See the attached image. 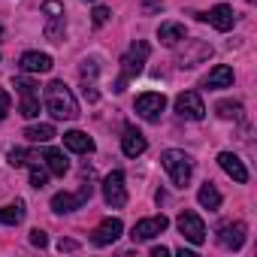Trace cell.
<instances>
[{
    "label": "cell",
    "mask_w": 257,
    "mask_h": 257,
    "mask_svg": "<svg viewBox=\"0 0 257 257\" xmlns=\"http://www.w3.org/2000/svg\"><path fill=\"white\" fill-rule=\"evenodd\" d=\"M46 109H49L52 118H61V121L79 118V103H76L73 91L64 82H49L46 85Z\"/></svg>",
    "instance_id": "obj_1"
},
{
    "label": "cell",
    "mask_w": 257,
    "mask_h": 257,
    "mask_svg": "<svg viewBox=\"0 0 257 257\" xmlns=\"http://www.w3.org/2000/svg\"><path fill=\"white\" fill-rule=\"evenodd\" d=\"M149 52H152V46H149L146 40H137L131 49L124 52V58H121V76H118V82H115L112 91L121 94V91L127 88V82L137 79V76L143 73V67H146V61H149Z\"/></svg>",
    "instance_id": "obj_2"
},
{
    "label": "cell",
    "mask_w": 257,
    "mask_h": 257,
    "mask_svg": "<svg viewBox=\"0 0 257 257\" xmlns=\"http://www.w3.org/2000/svg\"><path fill=\"white\" fill-rule=\"evenodd\" d=\"M161 164H164V170L170 173V179H173L176 188H185V185L191 182L194 161H191L188 152H182V149H167V152L161 155Z\"/></svg>",
    "instance_id": "obj_3"
},
{
    "label": "cell",
    "mask_w": 257,
    "mask_h": 257,
    "mask_svg": "<svg viewBox=\"0 0 257 257\" xmlns=\"http://www.w3.org/2000/svg\"><path fill=\"white\" fill-rule=\"evenodd\" d=\"M16 91L22 94V103H19V112L25 118H37L40 115V85L28 76H16Z\"/></svg>",
    "instance_id": "obj_4"
},
{
    "label": "cell",
    "mask_w": 257,
    "mask_h": 257,
    "mask_svg": "<svg viewBox=\"0 0 257 257\" xmlns=\"http://www.w3.org/2000/svg\"><path fill=\"white\" fill-rule=\"evenodd\" d=\"M91 194H94V185H82L79 191H61V194L52 197V212H58V215L76 212V209H82L91 200Z\"/></svg>",
    "instance_id": "obj_5"
},
{
    "label": "cell",
    "mask_w": 257,
    "mask_h": 257,
    "mask_svg": "<svg viewBox=\"0 0 257 257\" xmlns=\"http://www.w3.org/2000/svg\"><path fill=\"white\" fill-rule=\"evenodd\" d=\"M103 200L112 209H124L127 206V188H124V173L121 170H112L103 179Z\"/></svg>",
    "instance_id": "obj_6"
},
{
    "label": "cell",
    "mask_w": 257,
    "mask_h": 257,
    "mask_svg": "<svg viewBox=\"0 0 257 257\" xmlns=\"http://www.w3.org/2000/svg\"><path fill=\"white\" fill-rule=\"evenodd\" d=\"M176 227H179V233L188 242H194V245H203L206 242V224H203V218L197 212H182L176 218Z\"/></svg>",
    "instance_id": "obj_7"
},
{
    "label": "cell",
    "mask_w": 257,
    "mask_h": 257,
    "mask_svg": "<svg viewBox=\"0 0 257 257\" xmlns=\"http://www.w3.org/2000/svg\"><path fill=\"white\" fill-rule=\"evenodd\" d=\"M176 112L188 121H203L206 118V106H203V97L197 91H182L176 97Z\"/></svg>",
    "instance_id": "obj_8"
},
{
    "label": "cell",
    "mask_w": 257,
    "mask_h": 257,
    "mask_svg": "<svg viewBox=\"0 0 257 257\" xmlns=\"http://www.w3.org/2000/svg\"><path fill=\"white\" fill-rule=\"evenodd\" d=\"M185 43V49L179 52V67H197V64H203L206 58H212V46L209 43H203V40H182Z\"/></svg>",
    "instance_id": "obj_9"
},
{
    "label": "cell",
    "mask_w": 257,
    "mask_h": 257,
    "mask_svg": "<svg viewBox=\"0 0 257 257\" xmlns=\"http://www.w3.org/2000/svg\"><path fill=\"white\" fill-rule=\"evenodd\" d=\"M164 109H167V97L164 94L149 91V94H140L137 97V115L146 118V121H158L164 115Z\"/></svg>",
    "instance_id": "obj_10"
},
{
    "label": "cell",
    "mask_w": 257,
    "mask_h": 257,
    "mask_svg": "<svg viewBox=\"0 0 257 257\" xmlns=\"http://www.w3.org/2000/svg\"><path fill=\"white\" fill-rule=\"evenodd\" d=\"M167 227H170V218H167V215H155V218H143V221H137L131 236H134V242H149V239L161 236Z\"/></svg>",
    "instance_id": "obj_11"
},
{
    "label": "cell",
    "mask_w": 257,
    "mask_h": 257,
    "mask_svg": "<svg viewBox=\"0 0 257 257\" xmlns=\"http://www.w3.org/2000/svg\"><path fill=\"white\" fill-rule=\"evenodd\" d=\"M197 19L200 22H209L215 31H221V34H227V31H233V25H236V13H233V7H227V4H221V7H215V10H209V13H197Z\"/></svg>",
    "instance_id": "obj_12"
},
{
    "label": "cell",
    "mask_w": 257,
    "mask_h": 257,
    "mask_svg": "<svg viewBox=\"0 0 257 257\" xmlns=\"http://www.w3.org/2000/svg\"><path fill=\"white\" fill-rule=\"evenodd\" d=\"M245 233H248V227L242 221H230V224H221L218 227V242L227 251H239L245 245Z\"/></svg>",
    "instance_id": "obj_13"
},
{
    "label": "cell",
    "mask_w": 257,
    "mask_h": 257,
    "mask_svg": "<svg viewBox=\"0 0 257 257\" xmlns=\"http://www.w3.org/2000/svg\"><path fill=\"white\" fill-rule=\"evenodd\" d=\"M121 233H124L121 218H106V221H100V224H97V230L91 233V242H94L97 248H103V245H112Z\"/></svg>",
    "instance_id": "obj_14"
},
{
    "label": "cell",
    "mask_w": 257,
    "mask_h": 257,
    "mask_svg": "<svg viewBox=\"0 0 257 257\" xmlns=\"http://www.w3.org/2000/svg\"><path fill=\"white\" fill-rule=\"evenodd\" d=\"M230 85H233V67H227V64H218L209 70V76H203V88H209V91H221Z\"/></svg>",
    "instance_id": "obj_15"
},
{
    "label": "cell",
    "mask_w": 257,
    "mask_h": 257,
    "mask_svg": "<svg viewBox=\"0 0 257 257\" xmlns=\"http://www.w3.org/2000/svg\"><path fill=\"white\" fill-rule=\"evenodd\" d=\"M218 164H221V170H224L233 182H239V185L248 182V170H245V164H242L233 152H221V155H218Z\"/></svg>",
    "instance_id": "obj_16"
},
{
    "label": "cell",
    "mask_w": 257,
    "mask_h": 257,
    "mask_svg": "<svg viewBox=\"0 0 257 257\" xmlns=\"http://www.w3.org/2000/svg\"><path fill=\"white\" fill-rule=\"evenodd\" d=\"M146 149H149L146 137L137 131V127H127V131H124V137H121V152H124L127 158H137V155H143Z\"/></svg>",
    "instance_id": "obj_17"
},
{
    "label": "cell",
    "mask_w": 257,
    "mask_h": 257,
    "mask_svg": "<svg viewBox=\"0 0 257 257\" xmlns=\"http://www.w3.org/2000/svg\"><path fill=\"white\" fill-rule=\"evenodd\" d=\"M19 67H22V73H49L52 70V58L43 55V52H25L19 58Z\"/></svg>",
    "instance_id": "obj_18"
},
{
    "label": "cell",
    "mask_w": 257,
    "mask_h": 257,
    "mask_svg": "<svg viewBox=\"0 0 257 257\" xmlns=\"http://www.w3.org/2000/svg\"><path fill=\"white\" fill-rule=\"evenodd\" d=\"M64 146L70 152H76V155H91L94 152V140L88 134H82V131H67L64 134Z\"/></svg>",
    "instance_id": "obj_19"
},
{
    "label": "cell",
    "mask_w": 257,
    "mask_h": 257,
    "mask_svg": "<svg viewBox=\"0 0 257 257\" xmlns=\"http://www.w3.org/2000/svg\"><path fill=\"white\" fill-rule=\"evenodd\" d=\"M158 40L164 43V46H176V43H182L185 40V25H179V22H164L161 28H158Z\"/></svg>",
    "instance_id": "obj_20"
},
{
    "label": "cell",
    "mask_w": 257,
    "mask_h": 257,
    "mask_svg": "<svg viewBox=\"0 0 257 257\" xmlns=\"http://www.w3.org/2000/svg\"><path fill=\"white\" fill-rule=\"evenodd\" d=\"M43 164H46V170H49L52 176H64V173L70 170V161H67L64 152H58V149H46V152H43Z\"/></svg>",
    "instance_id": "obj_21"
},
{
    "label": "cell",
    "mask_w": 257,
    "mask_h": 257,
    "mask_svg": "<svg viewBox=\"0 0 257 257\" xmlns=\"http://www.w3.org/2000/svg\"><path fill=\"white\" fill-rule=\"evenodd\" d=\"M25 167H31V185L34 188H46L49 185V170H46V164L40 161V155H31L28 152V164Z\"/></svg>",
    "instance_id": "obj_22"
},
{
    "label": "cell",
    "mask_w": 257,
    "mask_h": 257,
    "mask_svg": "<svg viewBox=\"0 0 257 257\" xmlns=\"http://www.w3.org/2000/svg\"><path fill=\"white\" fill-rule=\"evenodd\" d=\"M197 200H200V206H203V209L215 212V209L221 206V191H218L212 182H206V185H200V191H197Z\"/></svg>",
    "instance_id": "obj_23"
},
{
    "label": "cell",
    "mask_w": 257,
    "mask_h": 257,
    "mask_svg": "<svg viewBox=\"0 0 257 257\" xmlns=\"http://www.w3.org/2000/svg\"><path fill=\"white\" fill-rule=\"evenodd\" d=\"M22 221H25V203H22V200L0 206V224H10V227H16V224H22Z\"/></svg>",
    "instance_id": "obj_24"
},
{
    "label": "cell",
    "mask_w": 257,
    "mask_h": 257,
    "mask_svg": "<svg viewBox=\"0 0 257 257\" xmlns=\"http://www.w3.org/2000/svg\"><path fill=\"white\" fill-rule=\"evenodd\" d=\"M64 31H67L64 13H49V22H46V37H49L52 43H61V40H64Z\"/></svg>",
    "instance_id": "obj_25"
},
{
    "label": "cell",
    "mask_w": 257,
    "mask_h": 257,
    "mask_svg": "<svg viewBox=\"0 0 257 257\" xmlns=\"http://www.w3.org/2000/svg\"><path fill=\"white\" fill-rule=\"evenodd\" d=\"M25 137L31 143H49V140H55V127L52 124H31L25 131Z\"/></svg>",
    "instance_id": "obj_26"
},
{
    "label": "cell",
    "mask_w": 257,
    "mask_h": 257,
    "mask_svg": "<svg viewBox=\"0 0 257 257\" xmlns=\"http://www.w3.org/2000/svg\"><path fill=\"white\" fill-rule=\"evenodd\" d=\"M215 112H218L221 118H239V112H242V103H236V100H221V103L215 106Z\"/></svg>",
    "instance_id": "obj_27"
},
{
    "label": "cell",
    "mask_w": 257,
    "mask_h": 257,
    "mask_svg": "<svg viewBox=\"0 0 257 257\" xmlns=\"http://www.w3.org/2000/svg\"><path fill=\"white\" fill-rule=\"evenodd\" d=\"M7 158H10V167H16V170L28 164V152H25V149H13V152H10Z\"/></svg>",
    "instance_id": "obj_28"
},
{
    "label": "cell",
    "mask_w": 257,
    "mask_h": 257,
    "mask_svg": "<svg viewBox=\"0 0 257 257\" xmlns=\"http://www.w3.org/2000/svg\"><path fill=\"white\" fill-rule=\"evenodd\" d=\"M10 109H13V97H10V91L0 88V121L10 115Z\"/></svg>",
    "instance_id": "obj_29"
},
{
    "label": "cell",
    "mask_w": 257,
    "mask_h": 257,
    "mask_svg": "<svg viewBox=\"0 0 257 257\" xmlns=\"http://www.w3.org/2000/svg\"><path fill=\"white\" fill-rule=\"evenodd\" d=\"M109 16H112V13H109L106 7H94V28H103V25L109 22Z\"/></svg>",
    "instance_id": "obj_30"
},
{
    "label": "cell",
    "mask_w": 257,
    "mask_h": 257,
    "mask_svg": "<svg viewBox=\"0 0 257 257\" xmlns=\"http://www.w3.org/2000/svg\"><path fill=\"white\" fill-rule=\"evenodd\" d=\"M82 79H94L97 76V61H82Z\"/></svg>",
    "instance_id": "obj_31"
},
{
    "label": "cell",
    "mask_w": 257,
    "mask_h": 257,
    "mask_svg": "<svg viewBox=\"0 0 257 257\" xmlns=\"http://www.w3.org/2000/svg\"><path fill=\"white\" fill-rule=\"evenodd\" d=\"M82 94H85V100H88V103H97V97H100V94H97V88H94V82H88V79H85V85H82Z\"/></svg>",
    "instance_id": "obj_32"
},
{
    "label": "cell",
    "mask_w": 257,
    "mask_h": 257,
    "mask_svg": "<svg viewBox=\"0 0 257 257\" xmlns=\"http://www.w3.org/2000/svg\"><path fill=\"white\" fill-rule=\"evenodd\" d=\"M31 245H37V248H46V245H49V236H46L43 230H31Z\"/></svg>",
    "instance_id": "obj_33"
},
{
    "label": "cell",
    "mask_w": 257,
    "mask_h": 257,
    "mask_svg": "<svg viewBox=\"0 0 257 257\" xmlns=\"http://www.w3.org/2000/svg\"><path fill=\"white\" fill-rule=\"evenodd\" d=\"M43 13H64V7L58 4V0H46V4H43Z\"/></svg>",
    "instance_id": "obj_34"
},
{
    "label": "cell",
    "mask_w": 257,
    "mask_h": 257,
    "mask_svg": "<svg viewBox=\"0 0 257 257\" xmlns=\"http://www.w3.org/2000/svg\"><path fill=\"white\" fill-rule=\"evenodd\" d=\"M79 248V242H73V239H61L58 242V251H76Z\"/></svg>",
    "instance_id": "obj_35"
},
{
    "label": "cell",
    "mask_w": 257,
    "mask_h": 257,
    "mask_svg": "<svg viewBox=\"0 0 257 257\" xmlns=\"http://www.w3.org/2000/svg\"><path fill=\"white\" fill-rule=\"evenodd\" d=\"M164 254H170V248H164V245H155L152 248V257H164Z\"/></svg>",
    "instance_id": "obj_36"
},
{
    "label": "cell",
    "mask_w": 257,
    "mask_h": 257,
    "mask_svg": "<svg viewBox=\"0 0 257 257\" xmlns=\"http://www.w3.org/2000/svg\"><path fill=\"white\" fill-rule=\"evenodd\" d=\"M0 37H4V25H0Z\"/></svg>",
    "instance_id": "obj_37"
},
{
    "label": "cell",
    "mask_w": 257,
    "mask_h": 257,
    "mask_svg": "<svg viewBox=\"0 0 257 257\" xmlns=\"http://www.w3.org/2000/svg\"><path fill=\"white\" fill-rule=\"evenodd\" d=\"M248 4H251V0H248Z\"/></svg>",
    "instance_id": "obj_38"
}]
</instances>
